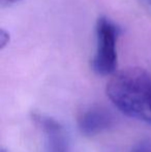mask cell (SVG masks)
<instances>
[{
  "label": "cell",
  "instance_id": "cell-7",
  "mask_svg": "<svg viewBox=\"0 0 151 152\" xmlns=\"http://www.w3.org/2000/svg\"><path fill=\"white\" fill-rule=\"evenodd\" d=\"M17 1H20V0H1L2 4H10V3H15Z\"/></svg>",
  "mask_w": 151,
  "mask_h": 152
},
{
  "label": "cell",
  "instance_id": "cell-2",
  "mask_svg": "<svg viewBox=\"0 0 151 152\" xmlns=\"http://www.w3.org/2000/svg\"><path fill=\"white\" fill-rule=\"evenodd\" d=\"M96 49L92 68L99 76H113L117 68V40L119 28L107 17L98 18L95 26Z\"/></svg>",
  "mask_w": 151,
  "mask_h": 152
},
{
  "label": "cell",
  "instance_id": "cell-4",
  "mask_svg": "<svg viewBox=\"0 0 151 152\" xmlns=\"http://www.w3.org/2000/svg\"><path fill=\"white\" fill-rule=\"evenodd\" d=\"M113 123V116L106 109L99 107L85 110L79 116L78 126L81 134L86 137H94L108 129Z\"/></svg>",
  "mask_w": 151,
  "mask_h": 152
},
{
  "label": "cell",
  "instance_id": "cell-5",
  "mask_svg": "<svg viewBox=\"0 0 151 152\" xmlns=\"http://www.w3.org/2000/svg\"><path fill=\"white\" fill-rule=\"evenodd\" d=\"M8 42H9V33L5 29L1 28L0 30V48L4 49Z\"/></svg>",
  "mask_w": 151,
  "mask_h": 152
},
{
  "label": "cell",
  "instance_id": "cell-8",
  "mask_svg": "<svg viewBox=\"0 0 151 152\" xmlns=\"http://www.w3.org/2000/svg\"><path fill=\"white\" fill-rule=\"evenodd\" d=\"M1 152H7V151H6L5 149H1Z\"/></svg>",
  "mask_w": 151,
  "mask_h": 152
},
{
  "label": "cell",
  "instance_id": "cell-6",
  "mask_svg": "<svg viewBox=\"0 0 151 152\" xmlns=\"http://www.w3.org/2000/svg\"><path fill=\"white\" fill-rule=\"evenodd\" d=\"M133 152H151V141H144L140 143Z\"/></svg>",
  "mask_w": 151,
  "mask_h": 152
},
{
  "label": "cell",
  "instance_id": "cell-3",
  "mask_svg": "<svg viewBox=\"0 0 151 152\" xmlns=\"http://www.w3.org/2000/svg\"><path fill=\"white\" fill-rule=\"evenodd\" d=\"M32 117L44 134V152H69V136L62 124L46 115L34 114Z\"/></svg>",
  "mask_w": 151,
  "mask_h": 152
},
{
  "label": "cell",
  "instance_id": "cell-1",
  "mask_svg": "<svg viewBox=\"0 0 151 152\" xmlns=\"http://www.w3.org/2000/svg\"><path fill=\"white\" fill-rule=\"evenodd\" d=\"M107 95L123 114L151 124V75L145 69L129 67L114 74Z\"/></svg>",
  "mask_w": 151,
  "mask_h": 152
}]
</instances>
